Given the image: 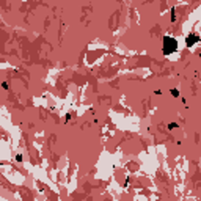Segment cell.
Returning a JSON list of instances; mask_svg holds the SVG:
<instances>
[{
    "mask_svg": "<svg viewBox=\"0 0 201 201\" xmlns=\"http://www.w3.org/2000/svg\"><path fill=\"white\" fill-rule=\"evenodd\" d=\"M176 47H178V43H176L173 38H165V39H163V50H165L166 53L175 52Z\"/></svg>",
    "mask_w": 201,
    "mask_h": 201,
    "instance_id": "6da1fadb",
    "label": "cell"
},
{
    "mask_svg": "<svg viewBox=\"0 0 201 201\" xmlns=\"http://www.w3.org/2000/svg\"><path fill=\"white\" fill-rule=\"evenodd\" d=\"M193 43H198V38H196L195 35H190L189 38H187V44H189V46H192Z\"/></svg>",
    "mask_w": 201,
    "mask_h": 201,
    "instance_id": "7a4b0ae2",
    "label": "cell"
}]
</instances>
